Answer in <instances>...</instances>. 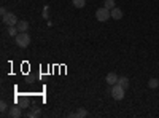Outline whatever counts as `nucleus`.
<instances>
[{"label": "nucleus", "mask_w": 159, "mask_h": 118, "mask_svg": "<svg viewBox=\"0 0 159 118\" xmlns=\"http://www.w3.org/2000/svg\"><path fill=\"white\" fill-rule=\"evenodd\" d=\"M8 34L10 35H13V37H16L19 32H18V27L16 26H8Z\"/></svg>", "instance_id": "12"}, {"label": "nucleus", "mask_w": 159, "mask_h": 118, "mask_svg": "<svg viewBox=\"0 0 159 118\" xmlns=\"http://www.w3.org/2000/svg\"><path fill=\"white\" fill-rule=\"evenodd\" d=\"M105 80H107V83H108V85H111V86H113V85H116V83H118V75H116L115 72H110V73L107 75V78H105Z\"/></svg>", "instance_id": "6"}, {"label": "nucleus", "mask_w": 159, "mask_h": 118, "mask_svg": "<svg viewBox=\"0 0 159 118\" xmlns=\"http://www.w3.org/2000/svg\"><path fill=\"white\" fill-rule=\"evenodd\" d=\"M88 115H89V112H88V110H84V109H80L78 112L72 113L70 116H75V118H83V116H88Z\"/></svg>", "instance_id": "9"}, {"label": "nucleus", "mask_w": 159, "mask_h": 118, "mask_svg": "<svg viewBox=\"0 0 159 118\" xmlns=\"http://www.w3.org/2000/svg\"><path fill=\"white\" fill-rule=\"evenodd\" d=\"M2 21H3V24H7V26H16V24L19 22V19L16 18L15 13H7V15L2 18Z\"/></svg>", "instance_id": "4"}, {"label": "nucleus", "mask_w": 159, "mask_h": 118, "mask_svg": "<svg viewBox=\"0 0 159 118\" xmlns=\"http://www.w3.org/2000/svg\"><path fill=\"white\" fill-rule=\"evenodd\" d=\"M148 86H150L151 89L157 88V86H159V80H156V78H150V82H148Z\"/></svg>", "instance_id": "13"}, {"label": "nucleus", "mask_w": 159, "mask_h": 118, "mask_svg": "<svg viewBox=\"0 0 159 118\" xmlns=\"http://www.w3.org/2000/svg\"><path fill=\"white\" fill-rule=\"evenodd\" d=\"M72 3L75 8H83L86 5V0H72Z\"/></svg>", "instance_id": "11"}, {"label": "nucleus", "mask_w": 159, "mask_h": 118, "mask_svg": "<svg viewBox=\"0 0 159 118\" xmlns=\"http://www.w3.org/2000/svg\"><path fill=\"white\" fill-rule=\"evenodd\" d=\"M111 18L116 19V21L121 19V18H123V11L119 10V8H113V10H111Z\"/></svg>", "instance_id": "8"}, {"label": "nucleus", "mask_w": 159, "mask_h": 118, "mask_svg": "<svg viewBox=\"0 0 159 118\" xmlns=\"http://www.w3.org/2000/svg\"><path fill=\"white\" fill-rule=\"evenodd\" d=\"M15 42L19 48H27L30 45V35L27 32H19L16 37H15Z\"/></svg>", "instance_id": "1"}, {"label": "nucleus", "mask_w": 159, "mask_h": 118, "mask_svg": "<svg viewBox=\"0 0 159 118\" xmlns=\"http://www.w3.org/2000/svg\"><path fill=\"white\" fill-rule=\"evenodd\" d=\"M16 27H18L19 32H25V31L29 29V22H27V21H19V22L16 24Z\"/></svg>", "instance_id": "7"}, {"label": "nucleus", "mask_w": 159, "mask_h": 118, "mask_svg": "<svg viewBox=\"0 0 159 118\" xmlns=\"http://www.w3.org/2000/svg\"><path fill=\"white\" fill-rule=\"evenodd\" d=\"M103 7H105V8H108V10H113V8H115V0H105Z\"/></svg>", "instance_id": "15"}, {"label": "nucleus", "mask_w": 159, "mask_h": 118, "mask_svg": "<svg viewBox=\"0 0 159 118\" xmlns=\"http://www.w3.org/2000/svg\"><path fill=\"white\" fill-rule=\"evenodd\" d=\"M124 88L119 85V83H116V85H113L111 86V97L113 99H116V101H121V99H124Z\"/></svg>", "instance_id": "3"}, {"label": "nucleus", "mask_w": 159, "mask_h": 118, "mask_svg": "<svg viewBox=\"0 0 159 118\" xmlns=\"http://www.w3.org/2000/svg\"><path fill=\"white\" fill-rule=\"evenodd\" d=\"M0 13H2V16H5L8 11H7V8H3V7H2V10H0Z\"/></svg>", "instance_id": "17"}, {"label": "nucleus", "mask_w": 159, "mask_h": 118, "mask_svg": "<svg viewBox=\"0 0 159 118\" xmlns=\"http://www.w3.org/2000/svg\"><path fill=\"white\" fill-rule=\"evenodd\" d=\"M7 110H8V104L5 101H2V102H0V112H2V115H5Z\"/></svg>", "instance_id": "14"}, {"label": "nucleus", "mask_w": 159, "mask_h": 118, "mask_svg": "<svg viewBox=\"0 0 159 118\" xmlns=\"http://www.w3.org/2000/svg\"><path fill=\"white\" fill-rule=\"evenodd\" d=\"M8 115H10L11 118H19V116H22V109H21L19 106L10 107V110H8Z\"/></svg>", "instance_id": "5"}, {"label": "nucleus", "mask_w": 159, "mask_h": 118, "mask_svg": "<svg viewBox=\"0 0 159 118\" xmlns=\"http://www.w3.org/2000/svg\"><path fill=\"white\" fill-rule=\"evenodd\" d=\"M40 109H34V110H30L29 113H27V116H30V118H34V116H40Z\"/></svg>", "instance_id": "16"}, {"label": "nucleus", "mask_w": 159, "mask_h": 118, "mask_svg": "<svg viewBox=\"0 0 159 118\" xmlns=\"http://www.w3.org/2000/svg\"><path fill=\"white\" fill-rule=\"evenodd\" d=\"M96 18H97V21L105 22L107 19H110V18H111V11H110L108 8L102 7V8H99V10L96 11Z\"/></svg>", "instance_id": "2"}, {"label": "nucleus", "mask_w": 159, "mask_h": 118, "mask_svg": "<svg viewBox=\"0 0 159 118\" xmlns=\"http://www.w3.org/2000/svg\"><path fill=\"white\" fill-rule=\"evenodd\" d=\"M118 83L121 85L124 89H127V86H129V78H127V77H119V78H118Z\"/></svg>", "instance_id": "10"}]
</instances>
